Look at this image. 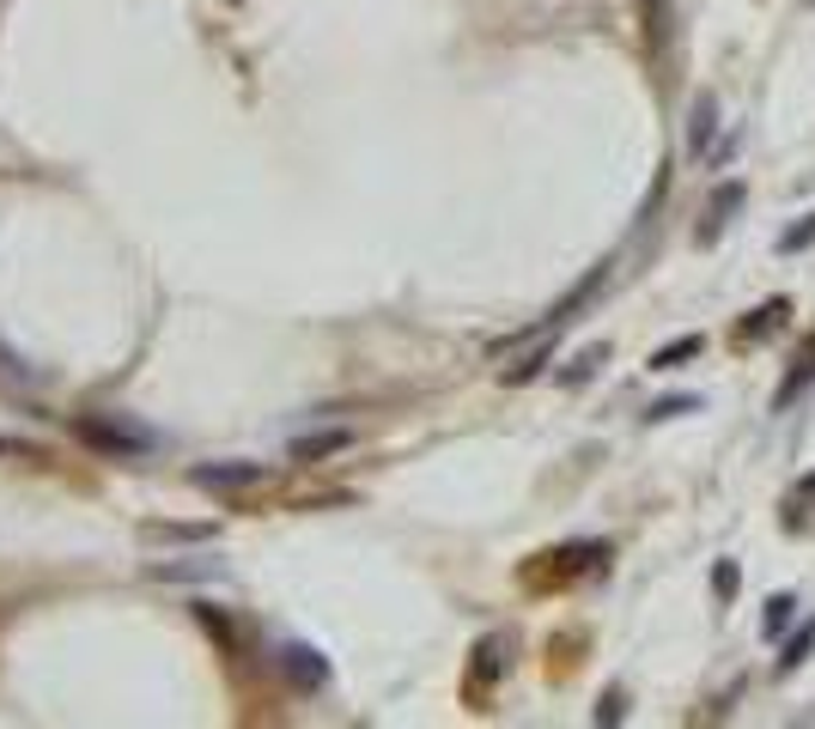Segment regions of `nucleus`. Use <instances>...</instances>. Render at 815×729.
<instances>
[{
	"label": "nucleus",
	"instance_id": "1",
	"mask_svg": "<svg viewBox=\"0 0 815 729\" xmlns=\"http://www.w3.org/2000/svg\"><path fill=\"white\" fill-rule=\"evenodd\" d=\"M73 432L86 438L98 456H147L159 438L147 432V426H128V420H103V413H86V420H73Z\"/></svg>",
	"mask_w": 815,
	"mask_h": 729
},
{
	"label": "nucleus",
	"instance_id": "2",
	"mask_svg": "<svg viewBox=\"0 0 815 729\" xmlns=\"http://www.w3.org/2000/svg\"><path fill=\"white\" fill-rule=\"evenodd\" d=\"M548 566H529L524 578L529 583H560V578H578V571H597L603 566V547L590 541V547H554V553H541Z\"/></svg>",
	"mask_w": 815,
	"mask_h": 729
},
{
	"label": "nucleus",
	"instance_id": "3",
	"mask_svg": "<svg viewBox=\"0 0 815 729\" xmlns=\"http://www.w3.org/2000/svg\"><path fill=\"white\" fill-rule=\"evenodd\" d=\"M743 201H748V189H743L736 177L718 182V189L706 194V213H700V243H718L724 231H730V219L743 213Z\"/></svg>",
	"mask_w": 815,
	"mask_h": 729
},
{
	"label": "nucleus",
	"instance_id": "4",
	"mask_svg": "<svg viewBox=\"0 0 815 729\" xmlns=\"http://www.w3.org/2000/svg\"><path fill=\"white\" fill-rule=\"evenodd\" d=\"M268 468L262 462H213V468H196V487L207 492H243V487H262Z\"/></svg>",
	"mask_w": 815,
	"mask_h": 729
},
{
	"label": "nucleus",
	"instance_id": "5",
	"mask_svg": "<svg viewBox=\"0 0 815 729\" xmlns=\"http://www.w3.org/2000/svg\"><path fill=\"white\" fill-rule=\"evenodd\" d=\"M785 322H792V298H767V304H755L743 322H736V341H743V347L748 341H773Z\"/></svg>",
	"mask_w": 815,
	"mask_h": 729
},
{
	"label": "nucleus",
	"instance_id": "6",
	"mask_svg": "<svg viewBox=\"0 0 815 729\" xmlns=\"http://www.w3.org/2000/svg\"><path fill=\"white\" fill-rule=\"evenodd\" d=\"M280 669H287V681L299 687V693H317V687L329 681V662H322L310 645H287L280 650Z\"/></svg>",
	"mask_w": 815,
	"mask_h": 729
},
{
	"label": "nucleus",
	"instance_id": "7",
	"mask_svg": "<svg viewBox=\"0 0 815 729\" xmlns=\"http://www.w3.org/2000/svg\"><path fill=\"white\" fill-rule=\"evenodd\" d=\"M809 383H815V341H804V347L792 353V364H785V383L773 389V413H785V408H792V401L804 396Z\"/></svg>",
	"mask_w": 815,
	"mask_h": 729
},
{
	"label": "nucleus",
	"instance_id": "8",
	"mask_svg": "<svg viewBox=\"0 0 815 729\" xmlns=\"http://www.w3.org/2000/svg\"><path fill=\"white\" fill-rule=\"evenodd\" d=\"M713 128H718V98H713V91H700V98H694V116H688V147L706 152Z\"/></svg>",
	"mask_w": 815,
	"mask_h": 729
},
{
	"label": "nucleus",
	"instance_id": "9",
	"mask_svg": "<svg viewBox=\"0 0 815 729\" xmlns=\"http://www.w3.org/2000/svg\"><path fill=\"white\" fill-rule=\"evenodd\" d=\"M506 669V638H481V645H475V693H487V681H494V675Z\"/></svg>",
	"mask_w": 815,
	"mask_h": 729
},
{
	"label": "nucleus",
	"instance_id": "10",
	"mask_svg": "<svg viewBox=\"0 0 815 729\" xmlns=\"http://www.w3.org/2000/svg\"><path fill=\"white\" fill-rule=\"evenodd\" d=\"M548 353H554V334H536V341H529V353L517 359V364H506V383H529V377H541Z\"/></svg>",
	"mask_w": 815,
	"mask_h": 729
},
{
	"label": "nucleus",
	"instance_id": "11",
	"mask_svg": "<svg viewBox=\"0 0 815 729\" xmlns=\"http://www.w3.org/2000/svg\"><path fill=\"white\" fill-rule=\"evenodd\" d=\"M354 445V432H310V438H292V456L299 462H317V456H335Z\"/></svg>",
	"mask_w": 815,
	"mask_h": 729
},
{
	"label": "nucleus",
	"instance_id": "12",
	"mask_svg": "<svg viewBox=\"0 0 815 729\" xmlns=\"http://www.w3.org/2000/svg\"><path fill=\"white\" fill-rule=\"evenodd\" d=\"M603 359H609V341H597V347H585V353H578L573 364H566V371H560V383L566 389H578V383H590V377H597V364Z\"/></svg>",
	"mask_w": 815,
	"mask_h": 729
},
{
	"label": "nucleus",
	"instance_id": "13",
	"mask_svg": "<svg viewBox=\"0 0 815 729\" xmlns=\"http://www.w3.org/2000/svg\"><path fill=\"white\" fill-rule=\"evenodd\" d=\"M140 536H147V541H207L213 529H207V523H147Z\"/></svg>",
	"mask_w": 815,
	"mask_h": 729
},
{
	"label": "nucleus",
	"instance_id": "14",
	"mask_svg": "<svg viewBox=\"0 0 815 729\" xmlns=\"http://www.w3.org/2000/svg\"><path fill=\"white\" fill-rule=\"evenodd\" d=\"M792 615H797V596H773V602H767V615H761V632H767V638H785Z\"/></svg>",
	"mask_w": 815,
	"mask_h": 729
},
{
	"label": "nucleus",
	"instance_id": "15",
	"mask_svg": "<svg viewBox=\"0 0 815 729\" xmlns=\"http://www.w3.org/2000/svg\"><path fill=\"white\" fill-rule=\"evenodd\" d=\"M700 334H682V341H669V347H657V353H652V371H669V364H682V359H694V353H700Z\"/></svg>",
	"mask_w": 815,
	"mask_h": 729
},
{
	"label": "nucleus",
	"instance_id": "16",
	"mask_svg": "<svg viewBox=\"0 0 815 729\" xmlns=\"http://www.w3.org/2000/svg\"><path fill=\"white\" fill-rule=\"evenodd\" d=\"M804 505H815V475H804L785 492V529H804Z\"/></svg>",
	"mask_w": 815,
	"mask_h": 729
},
{
	"label": "nucleus",
	"instance_id": "17",
	"mask_svg": "<svg viewBox=\"0 0 815 729\" xmlns=\"http://www.w3.org/2000/svg\"><path fill=\"white\" fill-rule=\"evenodd\" d=\"M809 650H815V620H809V627H797L792 638H785V657H779V675H792L797 662L809 657Z\"/></svg>",
	"mask_w": 815,
	"mask_h": 729
},
{
	"label": "nucleus",
	"instance_id": "18",
	"mask_svg": "<svg viewBox=\"0 0 815 729\" xmlns=\"http://www.w3.org/2000/svg\"><path fill=\"white\" fill-rule=\"evenodd\" d=\"M196 620H201V627H207V632H213V638H219V645H226V650H231V645H238V632H231V620H226V615H219V608H213V602H196Z\"/></svg>",
	"mask_w": 815,
	"mask_h": 729
},
{
	"label": "nucleus",
	"instance_id": "19",
	"mask_svg": "<svg viewBox=\"0 0 815 729\" xmlns=\"http://www.w3.org/2000/svg\"><path fill=\"white\" fill-rule=\"evenodd\" d=\"M694 408H700V396H669V401H652L645 420H676V413H694Z\"/></svg>",
	"mask_w": 815,
	"mask_h": 729
},
{
	"label": "nucleus",
	"instance_id": "20",
	"mask_svg": "<svg viewBox=\"0 0 815 729\" xmlns=\"http://www.w3.org/2000/svg\"><path fill=\"white\" fill-rule=\"evenodd\" d=\"M736 583H743V571H736V559H718V571H713V590H718V602H736Z\"/></svg>",
	"mask_w": 815,
	"mask_h": 729
},
{
	"label": "nucleus",
	"instance_id": "21",
	"mask_svg": "<svg viewBox=\"0 0 815 729\" xmlns=\"http://www.w3.org/2000/svg\"><path fill=\"white\" fill-rule=\"evenodd\" d=\"M804 243H815V213H809V219H797V226L785 231V238H779V250H785V256H797Z\"/></svg>",
	"mask_w": 815,
	"mask_h": 729
},
{
	"label": "nucleus",
	"instance_id": "22",
	"mask_svg": "<svg viewBox=\"0 0 815 729\" xmlns=\"http://www.w3.org/2000/svg\"><path fill=\"white\" fill-rule=\"evenodd\" d=\"M627 718V699L620 693H603V706H597V723H620Z\"/></svg>",
	"mask_w": 815,
	"mask_h": 729
}]
</instances>
